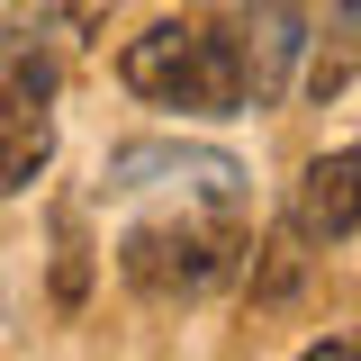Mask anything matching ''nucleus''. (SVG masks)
<instances>
[{
	"instance_id": "39448f33",
	"label": "nucleus",
	"mask_w": 361,
	"mask_h": 361,
	"mask_svg": "<svg viewBox=\"0 0 361 361\" xmlns=\"http://www.w3.org/2000/svg\"><path fill=\"white\" fill-rule=\"evenodd\" d=\"M109 190H145V180H244L235 154H199V145H118L109 154Z\"/></svg>"
},
{
	"instance_id": "423d86ee",
	"label": "nucleus",
	"mask_w": 361,
	"mask_h": 361,
	"mask_svg": "<svg viewBox=\"0 0 361 361\" xmlns=\"http://www.w3.org/2000/svg\"><path fill=\"white\" fill-rule=\"evenodd\" d=\"M353 73H361V0H325V18H307V73L298 82L316 99H334Z\"/></svg>"
},
{
	"instance_id": "0eeeda50",
	"label": "nucleus",
	"mask_w": 361,
	"mask_h": 361,
	"mask_svg": "<svg viewBox=\"0 0 361 361\" xmlns=\"http://www.w3.org/2000/svg\"><path fill=\"white\" fill-rule=\"evenodd\" d=\"M99 0H0V45H82Z\"/></svg>"
},
{
	"instance_id": "f03ea898",
	"label": "nucleus",
	"mask_w": 361,
	"mask_h": 361,
	"mask_svg": "<svg viewBox=\"0 0 361 361\" xmlns=\"http://www.w3.org/2000/svg\"><path fill=\"white\" fill-rule=\"evenodd\" d=\"M118 82L154 109H180V118H244L253 90H244V54L226 27L208 18H154L145 37H127L118 54Z\"/></svg>"
},
{
	"instance_id": "7ed1b4c3",
	"label": "nucleus",
	"mask_w": 361,
	"mask_h": 361,
	"mask_svg": "<svg viewBox=\"0 0 361 361\" xmlns=\"http://www.w3.org/2000/svg\"><path fill=\"white\" fill-rule=\"evenodd\" d=\"M54 45H0V190H37L54 163Z\"/></svg>"
},
{
	"instance_id": "20e7f679",
	"label": "nucleus",
	"mask_w": 361,
	"mask_h": 361,
	"mask_svg": "<svg viewBox=\"0 0 361 361\" xmlns=\"http://www.w3.org/2000/svg\"><path fill=\"white\" fill-rule=\"evenodd\" d=\"M289 226L307 244H343L361 226V154H316L298 172V190H289Z\"/></svg>"
},
{
	"instance_id": "6e6552de",
	"label": "nucleus",
	"mask_w": 361,
	"mask_h": 361,
	"mask_svg": "<svg viewBox=\"0 0 361 361\" xmlns=\"http://www.w3.org/2000/svg\"><path fill=\"white\" fill-rule=\"evenodd\" d=\"M298 244H307L298 226H289L280 244H262V271H253V307H280V298L298 289V271H307V253H298Z\"/></svg>"
},
{
	"instance_id": "9d476101",
	"label": "nucleus",
	"mask_w": 361,
	"mask_h": 361,
	"mask_svg": "<svg viewBox=\"0 0 361 361\" xmlns=\"http://www.w3.org/2000/svg\"><path fill=\"white\" fill-rule=\"evenodd\" d=\"M316 361H361V334H325V343H316Z\"/></svg>"
},
{
	"instance_id": "f257e3e1",
	"label": "nucleus",
	"mask_w": 361,
	"mask_h": 361,
	"mask_svg": "<svg viewBox=\"0 0 361 361\" xmlns=\"http://www.w3.org/2000/svg\"><path fill=\"white\" fill-rule=\"evenodd\" d=\"M235 262H244V180H172V208L118 235V280L154 307L208 298Z\"/></svg>"
},
{
	"instance_id": "1a4fd4ad",
	"label": "nucleus",
	"mask_w": 361,
	"mask_h": 361,
	"mask_svg": "<svg viewBox=\"0 0 361 361\" xmlns=\"http://www.w3.org/2000/svg\"><path fill=\"white\" fill-rule=\"evenodd\" d=\"M54 298L63 307H82L90 298V244H82V226L63 217V244H54Z\"/></svg>"
}]
</instances>
